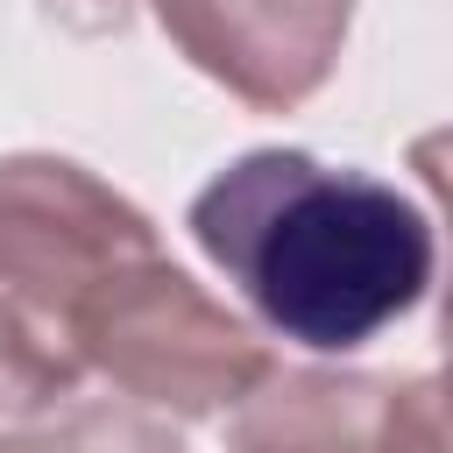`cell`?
Masks as SVG:
<instances>
[{
	"label": "cell",
	"mask_w": 453,
	"mask_h": 453,
	"mask_svg": "<svg viewBox=\"0 0 453 453\" xmlns=\"http://www.w3.org/2000/svg\"><path fill=\"white\" fill-rule=\"evenodd\" d=\"M184 226L234 297L311 354L368 347L425 304L439 269L432 212L411 191L304 149L234 156L191 198Z\"/></svg>",
	"instance_id": "6da1fadb"
},
{
	"label": "cell",
	"mask_w": 453,
	"mask_h": 453,
	"mask_svg": "<svg viewBox=\"0 0 453 453\" xmlns=\"http://www.w3.org/2000/svg\"><path fill=\"white\" fill-rule=\"evenodd\" d=\"M134 198L71 156H0V425L85 389L78 319L106 276L156 255Z\"/></svg>",
	"instance_id": "7a4b0ae2"
},
{
	"label": "cell",
	"mask_w": 453,
	"mask_h": 453,
	"mask_svg": "<svg viewBox=\"0 0 453 453\" xmlns=\"http://www.w3.org/2000/svg\"><path fill=\"white\" fill-rule=\"evenodd\" d=\"M269 347L163 248L99 283L78 319V375H106L120 403L156 418H226L262 375Z\"/></svg>",
	"instance_id": "3957f363"
},
{
	"label": "cell",
	"mask_w": 453,
	"mask_h": 453,
	"mask_svg": "<svg viewBox=\"0 0 453 453\" xmlns=\"http://www.w3.org/2000/svg\"><path fill=\"white\" fill-rule=\"evenodd\" d=\"M226 453H446V396L432 368H269L226 411Z\"/></svg>",
	"instance_id": "277c9868"
},
{
	"label": "cell",
	"mask_w": 453,
	"mask_h": 453,
	"mask_svg": "<svg viewBox=\"0 0 453 453\" xmlns=\"http://www.w3.org/2000/svg\"><path fill=\"white\" fill-rule=\"evenodd\" d=\"M156 21L234 99L283 113L326 85L354 0H156Z\"/></svg>",
	"instance_id": "5b68a950"
},
{
	"label": "cell",
	"mask_w": 453,
	"mask_h": 453,
	"mask_svg": "<svg viewBox=\"0 0 453 453\" xmlns=\"http://www.w3.org/2000/svg\"><path fill=\"white\" fill-rule=\"evenodd\" d=\"M0 453H184L177 425L142 411V403H106V396H71L57 411L0 425Z\"/></svg>",
	"instance_id": "8992f818"
},
{
	"label": "cell",
	"mask_w": 453,
	"mask_h": 453,
	"mask_svg": "<svg viewBox=\"0 0 453 453\" xmlns=\"http://www.w3.org/2000/svg\"><path fill=\"white\" fill-rule=\"evenodd\" d=\"M42 7H50V21H64L78 35H106L127 21V0H42Z\"/></svg>",
	"instance_id": "52a82bcc"
}]
</instances>
